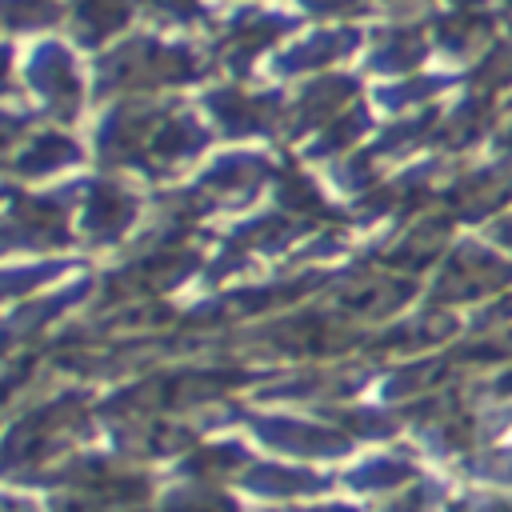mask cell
<instances>
[{"label":"cell","mask_w":512,"mask_h":512,"mask_svg":"<svg viewBox=\"0 0 512 512\" xmlns=\"http://www.w3.org/2000/svg\"><path fill=\"white\" fill-rule=\"evenodd\" d=\"M148 8H156L160 16H172V20H196L200 16L196 0H148Z\"/></svg>","instance_id":"7a4b0ae2"},{"label":"cell","mask_w":512,"mask_h":512,"mask_svg":"<svg viewBox=\"0 0 512 512\" xmlns=\"http://www.w3.org/2000/svg\"><path fill=\"white\" fill-rule=\"evenodd\" d=\"M124 20H128V0H76V32L84 40L116 32Z\"/></svg>","instance_id":"6da1fadb"},{"label":"cell","mask_w":512,"mask_h":512,"mask_svg":"<svg viewBox=\"0 0 512 512\" xmlns=\"http://www.w3.org/2000/svg\"><path fill=\"white\" fill-rule=\"evenodd\" d=\"M460 4H468V0H460Z\"/></svg>","instance_id":"277c9868"},{"label":"cell","mask_w":512,"mask_h":512,"mask_svg":"<svg viewBox=\"0 0 512 512\" xmlns=\"http://www.w3.org/2000/svg\"><path fill=\"white\" fill-rule=\"evenodd\" d=\"M304 4L316 12H360L364 8V0H304Z\"/></svg>","instance_id":"3957f363"}]
</instances>
